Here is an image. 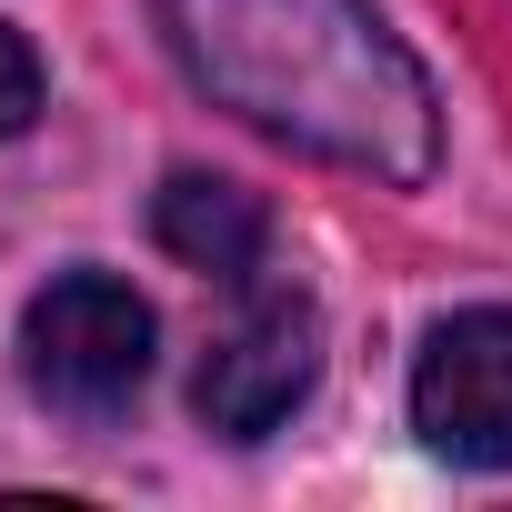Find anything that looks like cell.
I'll return each instance as SVG.
<instances>
[{
	"label": "cell",
	"mask_w": 512,
	"mask_h": 512,
	"mask_svg": "<svg viewBox=\"0 0 512 512\" xmlns=\"http://www.w3.org/2000/svg\"><path fill=\"white\" fill-rule=\"evenodd\" d=\"M181 71L312 161L422 181L442 161V111L422 61L372 21V0H161Z\"/></svg>",
	"instance_id": "1"
},
{
	"label": "cell",
	"mask_w": 512,
	"mask_h": 512,
	"mask_svg": "<svg viewBox=\"0 0 512 512\" xmlns=\"http://www.w3.org/2000/svg\"><path fill=\"white\" fill-rule=\"evenodd\" d=\"M21 352H31V382H41L61 412L101 422V412H121V402L141 392V372H151V302H141L131 282H111V272H61V282L31 302Z\"/></svg>",
	"instance_id": "2"
},
{
	"label": "cell",
	"mask_w": 512,
	"mask_h": 512,
	"mask_svg": "<svg viewBox=\"0 0 512 512\" xmlns=\"http://www.w3.org/2000/svg\"><path fill=\"white\" fill-rule=\"evenodd\" d=\"M312 372H322V322H312V302L241 282V312H231V332L201 352L191 402H201V422H211L221 442H262V432L312 392Z\"/></svg>",
	"instance_id": "3"
},
{
	"label": "cell",
	"mask_w": 512,
	"mask_h": 512,
	"mask_svg": "<svg viewBox=\"0 0 512 512\" xmlns=\"http://www.w3.org/2000/svg\"><path fill=\"white\" fill-rule=\"evenodd\" d=\"M412 422L432 452L512 472V302L502 312H452L422 362H412Z\"/></svg>",
	"instance_id": "4"
},
{
	"label": "cell",
	"mask_w": 512,
	"mask_h": 512,
	"mask_svg": "<svg viewBox=\"0 0 512 512\" xmlns=\"http://www.w3.org/2000/svg\"><path fill=\"white\" fill-rule=\"evenodd\" d=\"M151 231L181 251L191 272H211V282H231V292H241V282H262V251H272V211H262V191L211 181V171H171Z\"/></svg>",
	"instance_id": "5"
},
{
	"label": "cell",
	"mask_w": 512,
	"mask_h": 512,
	"mask_svg": "<svg viewBox=\"0 0 512 512\" xmlns=\"http://www.w3.org/2000/svg\"><path fill=\"white\" fill-rule=\"evenodd\" d=\"M31 111H41V61H31L21 31H0V141H11Z\"/></svg>",
	"instance_id": "6"
}]
</instances>
